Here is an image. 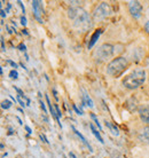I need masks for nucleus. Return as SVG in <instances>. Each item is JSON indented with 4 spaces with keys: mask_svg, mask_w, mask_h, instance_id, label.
<instances>
[{
    "mask_svg": "<svg viewBox=\"0 0 149 158\" xmlns=\"http://www.w3.org/2000/svg\"><path fill=\"white\" fill-rule=\"evenodd\" d=\"M69 17L72 21L73 27L80 32L87 31L92 27V20L89 15L83 9L78 7H71L69 9Z\"/></svg>",
    "mask_w": 149,
    "mask_h": 158,
    "instance_id": "f257e3e1",
    "label": "nucleus"
},
{
    "mask_svg": "<svg viewBox=\"0 0 149 158\" xmlns=\"http://www.w3.org/2000/svg\"><path fill=\"white\" fill-rule=\"evenodd\" d=\"M146 80V71L144 69H137L127 75L123 79V85L128 90H137Z\"/></svg>",
    "mask_w": 149,
    "mask_h": 158,
    "instance_id": "f03ea898",
    "label": "nucleus"
},
{
    "mask_svg": "<svg viewBox=\"0 0 149 158\" xmlns=\"http://www.w3.org/2000/svg\"><path fill=\"white\" fill-rule=\"evenodd\" d=\"M127 65H128L127 60L123 56H119V57H116L109 62V64L107 65V72L111 77L118 78L119 76H122L123 72L127 69Z\"/></svg>",
    "mask_w": 149,
    "mask_h": 158,
    "instance_id": "7ed1b4c3",
    "label": "nucleus"
},
{
    "mask_svg": "<svg viewBox=\"0 0 149 158\" xmlns=\"http://www.w3.org/2000/svg\"><path fill=\"white\" fill-rule=\"evenodd\" d=\"M114 46L111 44H102L93 54V57L94 60L98 62V63H101V62H104L107 61L109 57H111V55L114 54Z\"/></svg>",
    "mask_w": 149,
    "mask_h": 158,
    "instance_id": "20e7f679",
    "label": "nucleus"
},
{
    "mask_svg": "<svg viewBox=\"0 0 149 158\" xmlns=\"http://www.w3.org/2000/svg\"><path fill=\"white\" fill-rule=\"evenodd\" d=\"M111 13V7L107 2H101L98 5L93 12V20L94 21H102L107 18Z\"/></svg>",
    "mask_w": 149,
    "mask_h": 158,
    "instance_id": "39448f33",
    "label": "nucleus"
},
{
    "mask_svg": "<svg viewBox=\"0 0 149 158\" xmlns=\"http://www.w3.org/2000/svg\"><path fill=\"white\" fill-rule=\"evenodd\" d=\"M128 9L133 17L139 18L142 13V5L139 1H130L128 2Z\"/></svg>",
    "mask_w": 149,
    "mask_h": 158,
    "instance_id": "423d86ee",
    "label": "nucleus"
},
{
    "mask_svg": "<svg viewBox=\"0 0 149 158\" xmlns=\"http://www.w3.org/2000/svg\"><path fill=\"white\" fill-rule=\"evenodd\" d=\"M139 116H140V119L146 123L149 124V107L148 105H141L139 108Z\"/></svg>",
    "mask_w": 149,
    "mask_h": 158,
    "instance_id": "0eeeda50",
    "label": "nucleus"
},
{
    "mask_svg": "<svg viewBox=\"0 0 149 158\" xmlns=\"http://www.w3.org/2000/svg\"><path fill=\"white\" fill-rule=\"evenodd\" d=\"M32 7H33V9H34V15H36V17L38 18V21H41L40 20V14H43V6H41V2L40 1H38V0H34V1H32Z\"/></svg>",
    "mask_w": 149,
    "mask_h": 158,
    "instance_id": "6e6552de",
    "label": "nucleus"
},
{
    "mask_svg": "<svg viewBox=\"0 0 149 158\" xmlns=\"http://www.w3.org/2000/svg\"><path fill=\"white\" fill-rule=\"evenodd\" d=\"M139 139H140L141 142L149 144V126L144 127V128L141 129V132H140V134H139Z\"/></svg>",
    "mask_w": 149,
    "mask_h": 158,
    "instance_id": "1a4fd4ad",
    "label": "nucleus"
},
{
    "mask_svg": "<svg viewBox=\"0 0 149 158\" xmlns=\"http://www.w3.org/2000/svg\"><path fill=\"white\" fill-rule=\"evenodd\" d=\"M46 97V102H47V104H48V107H49V111H51V114H52V116L56 119V122L59 123V125L61 127H62V125H61V123H60V119H59V117H58V115H56V111H55V108H54V105L51 103V101H49V97H48V95H46L45 96Z\"/></svg>",
    "mask_w": 149,
    "mask_h": 158,
    "instance_id": "9d476101",
    "label": "nucleus"
},
{
    "mask_svg": "<svg viewBox=\"0 0 149 158\" xmlns=\"http://www.w3.org/2000/svg\"><path fill=\"white\" fill-rule=\"evenodd\" d=\"M102 33V29H98L96 31L93 33V36L91 37V40H89V48L91 49L93 46H94V44L96 42V40L99 39V37H100V34Z\"/></svg>",
    "mask_w": 149,
    "mask_h": 158,
    "instance_id": "9b49d317",
    "label": "nucleus"
},
{
    "mask_svg": "<svg viewBox=\"0 0 149 158\" xmlns=\"http://www.w3.org/2000/svg\"><path fill=\"white\" fill-rule=\"evenodd\" d=\"M17 102L22 107H29L30 105V100L25 95H17Z\"/></svg>",
    "mask_w": 149,
    "mask_h": 158,
    "instance_id": "f8f14e48",
    "label": "nucleus"
},
{
    "mask_svg": "<svg viewBox=\"0 0 149 158\" xmlns=\"http://www.w3.org/2000/svg\"><path fill=\"white\" fill-rule=\"evenodd\" d=\"M72 129H73V132H75V134H76V135H77V136H78V137H79V139H80V140H82V141H83V142H84V143H85V144L87 146V148H89V151H91V153H92V151H93V149H92V147L89 146V142L86 141V139L84 137V135H83V134H80V133H79V132H78V131H77L76 128H72Z\"/></svg>",
    "mask_w": 149,
    "mask_h": 158,
    "instance_id": "ddd939ff",
    "label": "nucleus"
},
{
    "mask_svg": "<svg viewBox=\"0 0 149 158\" xmlns=\"http://www.w3.org/2000/svg\"><path fill=\"white\" fill-rule=\"evenodd\" d=\"M89 127H91V131H92V133H93V134L95 135V137H96V139H98V140H99V141H100L101 143H103L104 141H103L102 136L100 135V132H98V129H96V128L94 127V125H93V124H89Z\"/></svg>",
    "mask_w": 149,
    "mask_h": 158,
    "instance_id": "4468645a",
    "label": "nucleus"
},
{
    "mask_svg": "<svg viewBox=\"0 0 149 158\" xmlns=\"http://www.w3.org/2000/svg\"><path fill=\"white\" fill-rule=\"evenodd\" d=\"M83 102H84V104L85 105H89V107H93L94 104H93V101H92V98L89 97V94H86V93H84V95H83Z\"/></svg>",
    "mask_w": 149,
    "mask_h": 158,
    "instance_id": "2eb2a0df",
    "label": "nucleus"
},
{
    "mask_svg": "<svg viewBox=\"0 0 149 158\" xmlns=\"http://www.w3.org/2000/svg\"><path fill=\"white\" fill-rule=\"evenodd\" d=\"M106 125H107V127L111 131V133H113L114 135H118L119 134V131H118V128L116 127V125H113L110 122H106Z\"/></svg>",
    "mask_w": 149,
    "mask_h": 158,
    "instance_id": "dca6fc26",
    "label": "nucleus"
},
{
    "mask_svg": "<svg viewBox=\"0 0 149 158\" xmlns=\"http://www.w3.org/2000/svg\"><path fill=\"white\" fill-rule=\"evenodd\" d=\"M10 107H12V102H10V101L5 100V101L1 102V108H2V109H9Z\"/></svg>",
    "mask_w": 149,
    "mask_h": 158,
    "instance_id": "f3484780",
    "label": "nucleus"
},
{
    "mask_svg": "<svg viewBox=\"0 0 149 158\" xmlns=\"http://www.w3.org/2000/svg\"><path fill=\"white\" fill-rule=\"evenodd\" d=\"M91 118L94 120V123L96 124V126H98V128H99V131H102V127H101V125H100V123H99V120H98V118H96V116L94 115V114H91Z\"/></svg>",
    "mask_w": 149,
    "mask_h": 158,
    "instance_id": "a211bd4d",
    "label": "nucleus"
},
{
    "mask_svg": "<svg viewBox=\"0 0 149 158\" xmlns=\"http://www.w3.org/2000/svg\"><path fill=\"white\" fill-rule=\"evenodd\" d=\"M38 95H39V97H40V100H39V102H40V107H41V109L44 110V112L47 114V109H46V107H45V103H44L43 100H41V93H38Z\"/></svg>",
    "mask_w": 149,
    "mask_h": 158,
    "instance_id": "6ab92c4d",
    "label": "nucleus"
},
{
    "mask_svg": "<svg viewBox=\"0 0 149 158\" xmlns=\"http://www.w3.org/2000/svg\"><path fill=\"white\" fill-rule=\"evenodd\" d=\"M17 76H19V73H17V71H16V70H12V71L9 72V77H10V78H13V79H16V78H17Z\"/></svg>",
    "mask_w": 149,
    "mask_h": 158,
    "instance_id": "aec40b11",
    "label": "nucleus"
},
{
    "mask_svg": "<svg viewBox=\"0 0 149 158\" xmlns=\"http://www.w3.org/2000/svg\"><path fill=\"white\" fill-rule=\"evenodd\" d=\"M54 108H55L56 115H58V117H59V119H60V118H61V116H62V114H61V110H60L59 105H58V104H54Z\"/></svg>",
    "mask_w": 149,
    "mask_h": 158,
    "instance_id": "412c9836",
    "label": "nucleus"
},
{
    "mask_svg": "<svg viewBox=\"0 0 149 158\" xmlns=\"http://www.w3.org/2000/svg\"><path fill=\"white\" fill-rule=\"evenodd\" d=\"M39 137L41 139V141H43V142H45V143H48V140H47V137L45 136V134H39Z\"/></svg>",
    "mask_w": 149,
    "mask_h": 158,
    "instance_id": "4be33fe9",
    "label": "nucleus"
},
{
    "mask_svg": "<svg viewBox=\"0 0 149 158\" xmlns=\"http://www.w3.org/2000/svg\"><path fill=\"white\" fill-rule=\"evenodd\" d=\"M21 24H22V25H24V27L27 25V18H25V16H24V15H22V16H21Z\"/></svg>",
    "mask_w": 149,
    "mask_h": 158,
    "instance_id": "5701e85b",
    "label": "nucleus"
},
{
    "mask_svg": "<svg viewBox=\"0 0 149 158\" xmlns=\"http://www.w3.org/2000/svg\"><path fill=\"white\" fill-rule=\"evenodd\" d=\"M19 49H20L21 52H25L27 47H25V45H24V44H20V45H19Z\"/></svg>",
    "mask_w": 149,
    "mask_h": 158,
    "instance_id": "b1692460",
    "label": "nucleus"
},
{
    "mask_svg": "<svg viewBox=\"0 0 149 158\" xmlns=\"http://www.w3.org/2000/svg\"><path fill=\"white\" fill-rule=\"evenodd\" d=\"M72 108H73V110H75V111H76V112H77L78 115H83V112H82V110H79V109H78V108H77V107H76L75 104L72 105Z\"/></svg>",
    "mask_w": 149,
    "mask_h": 158,
    "instance_id": "393cba45",
    "label": "nucleus"
},
{
    "mask_svg": "<svg viewBox=\"0 0 149 158\" xmlns=\"http://www.w3.org/2000/svg\"><path fill=\"white\" fill-rule=\"evenodd\" d=\"M53 95H54V98H55L56 101H59V95H58V92H56L55 88H53Z\"/></svg>",
    "mask_w": 149,
    "mask_h": 158,
    "instance_id": "a878e982",
    "label": "nucleus"
},
{
    "mask_svg": "<svg viewBox=\"0 0 149 158\" xmlns=\"http://www.w3.org/2000/svg\"><path fill=\"white\" fill-rule=\"evenodd\" d=\"M7 63L10 64L13 68H17V64L15 63V62H13V61H10V60H7Z\"/></svg>",
    "mask_w": 149,
    "mask_h": 158,
    "instance_id": "bb28decb",
    "label": "nucleus"
},
{
    "mask_svg": "<svg viewBox=\"0 0 149 158\" xmlns=\"http://www.w3.org/2000/svg\"><path fill=\"white\" fill-rule=\"evenodd\" d=\"M1 51H5V41H3V37H1Z\"/></svg>",
    "mask_w": 149,
    "mask_h": 158,
    "instance_id": "cd10ccee",
    "label": "nucleus"
},
{
    "mask_svg": "<svg viewBox=\"0 0 149 158\" xmlns=\"http://www.w3.org/2000/svg\"><path fill=\"white\" fill-rule=\"evenodd\" d=\"M145 28H146V31L148 32L149 33V21L148 22H147V23H146V25H145Z\"/></svg>",
    "mask_w": 149,
    "mask_h": 158,
    "instance_id": "c85d7f7f",
    "label": "nucleus"
},
{
    "mask_svg": "<svg viewBox=\"0 0 149 158\" xmlns=\"http://www.w3.org/2000/svg\"><path fill=\"white\" fill-rule=\"evenodd\" d=\"M25 129H27V132H28V134H31L32 133V131H31V128L29 126H25Z\"/></svg>",
    "mask_w": 149,
    "mask_h": 158,
    "instance_id": "c756f323",
    "label": "nucleus"
},
{
    "mask_svg": "<svg viewBox=\"0 0 149 158\" xmlns=\"http://www.w3.org/2000/svg\"><path fill=\"white\" fill-rule=\"evenodd\" d=\"M5 16H6L5 10H3V9H1V18H5Z\"/></svg>",
    "mask_w": 149,
    "mask_h": 158,
    "instance_id": "7c9ffc66",
    "label": "nucleus"
},
{
    "mask_svg": "<svg viewBox=\"0 0 149 158\" xmlns=\"http://www.w3.org/2000/svg\"><path fill=\"white\" fill-rule=\"evenodd\" d=\"M19 5H20V6H21V8H22V9H23V13H24V6H23V3H22V2H21V1H19Z\"/></svg>",
    "mask_w": 149,
    "mask_h": 158,
    "instance_id": "2f4dec72",
    "label": "nucleus"
},
{
    "mask_svg": "<svg viewBox=\"0 0 149 158\" xmlns=\"http://www.w3.org/2000/svg\"><path fill=\"white\" fill-rule=\"evenodd\" d=\"M69 156H70L71 158H77L76 156H75V154H73V153H69Z\"/></svg>",
    "mask_w": 149,
    "mask_h": 158,
    "instance_id": "473e14b6",
    "label": "nucleus"
}]
</instances>
